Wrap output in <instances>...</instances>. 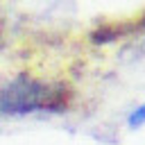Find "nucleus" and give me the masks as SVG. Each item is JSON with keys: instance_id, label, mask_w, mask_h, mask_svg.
I'll return each instance as SVG.
<instances>
[{"instance_id": "obj_1", "label": "nucleus", "mask_w": 145, "mask_h": 145, "mask_svg": "<svg viewBox=\"0 0 145 145\" xmlns=\"http://www.w3.org/2000/svg\"><path fill=\"white\" fill-rule=\"evenodd\" d=\"M66 106V91L59 84L18 75L0 86V113L54 111Z\"/></svg>"}, {"instance_id": "obj_2", "label": "nucleus", "mask_w": 145, "mask_h": 145, "mask_svg": "<svg viewBox=\"0 0 145 145\" xmlns=\"http://www.w3.org/2000/svg\"><path fill=\"white\" fill-rule=\"evenodd\" d=\"M145 122V104H140L131 116H129V125L131 127H138V125H143Z\"/></svg>"}]
</instances>
